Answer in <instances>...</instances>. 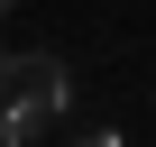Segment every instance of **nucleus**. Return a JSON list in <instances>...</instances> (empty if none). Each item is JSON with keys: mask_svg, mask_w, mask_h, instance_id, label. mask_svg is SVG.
Returning a JSON list of instances; mask_svg holds the SVG:
<instances>
[{"mask_svg": "<svg viewBox=\"0 0 156 147\" xmlns=\"http://www.w3.org/2000/svg\"><path fill=\"white\" fill-rule=\"evenodd\" d=\"M83 147H129V138H110V129H92V138H83Z\"/></svg>", "mask_w": 156, "mask_h": 147, "instance_id": "2", "label": "nucleus"}, {"mask_svg": "<svg viewBox=\"0 0 156 147\" xmlns=\"http://www.w3.org/2000/svg\"><path fill=\"white\" fill-rule=\"evenodd\" d=\"M46 120H64V64L55 55H9L0 64V147H28Z\"/></svg>", "mask_w": 156, "mask_h": 147, "instance_id": "1", "label": "nucleus"}]
</instances>
